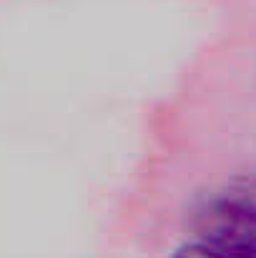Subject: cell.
<instances>
[{
  "instance_id": "7a4b0ae2",
  "label": "cell",
  "mask_w": 256,
  "mask_h": 258,
  "mask_svg": "<svg viewBox=\"0 0 256 258\" xmlns=\"http://www.w3.org/2000/svg\"><path fill=\"white\" fill-rule=\"evenodd\" d=\"M171 258H226L219 248L209 246L206 241H196V243H186L181 248H176V253Z\"/></svg>"
},
{
  "instance_id": "6da1fadb",
  "label": "cell",
  "mask_w": 256,
  "mask_h": 258,
  "mask_svg": "<svg viewBox=\"0 0 256 258\" xmlns=\"http://www.w3.org/2000/svg\"><path fill=\"white\" fill-rule=\"evenodd\" d=\"M201 236L226 258H256V208L246 203H214L201 221Z\"/></svg>"
}]
</instances>
